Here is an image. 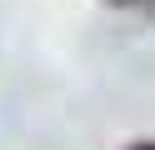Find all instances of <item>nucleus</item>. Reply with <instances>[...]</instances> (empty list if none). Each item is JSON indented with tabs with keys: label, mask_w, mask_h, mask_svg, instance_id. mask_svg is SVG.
<instances>
[{
	"label": "nucleus",
	"mask_w": 155,
	"mask_h": 150,
	"mask_svg": "<svg viewBox=\"0 0 155 150\" xmlns=\"http://www.w3.org/2000/svg\"><path fill=\"white\" fill-rule=\"evenodd\" d=\"M135 150H150V145H135Z\"/></svg>",
	"instance_id": "obj_1"
},
{
	"label": "nucleus",
	"mask_w": 155,
	"mask_h": 150,
	"mask_svg": "<svg viewBox=\"0 0 155 150\" xmlns=\"http://www.w3.org/2000/svg\"><path fill=\"white\" fill-rule=\"evenodd\" d=\"M125 5H130V0H125Z\"/></svg>",
	"instance_id": "obj_2"
}]
</instances>
